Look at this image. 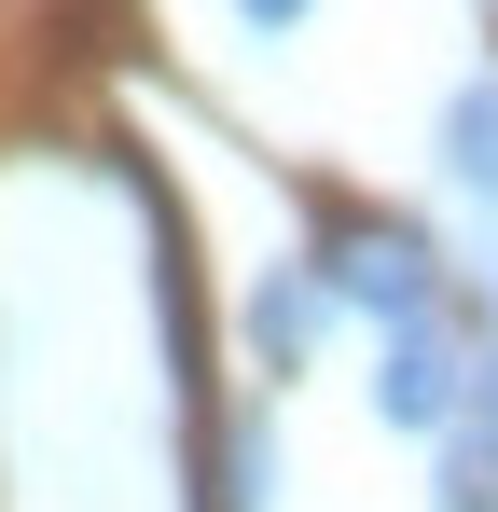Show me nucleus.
I'll return each instance as SVG.
<instances>
[{
    "instance_id": "obj_8",
    "label": "nucleus",
    "mask_w": 498,
    "mask_h": 512,
    "mask_svg": "<svg viewBox=\"0 0 498 512\" xmlns=\"http://www.w3.org/2000/svg\"><path fill=\"white\" fill-rule=\"evenodd\" d=\"M249 28H263V42H277V28H305V0H236Z\"/></svg>"
},
{
    "instance_id": "obj_5",
    "label": "nucleus",
    "mask_w": 498,
    "mask_h": 512,
    "mask_svg": "<svg viewBox=\"0 0 498 512\" xmlns=\"http://www.w3.org/2000/svg\"><path fill=\"white\" fill-rule=\"evenodd\" d=\"M277 499V416H236V443H222V512H263Z\"/></svg>"
},
{
    "instance_id": "obj_2",
    "label": "nucleus",
    "mask_w": 498,
    "mask_h": 512,
    "mask_svg": "<svg viewBox=\"0 0 498 512\" xmlns=\"http://www.w3.org/2000/svg\"><path fill=\"white\" fill-rule=\"evenodd\" d=\"M457 402H471V346L443 333V319L388 333V360H374V416H388V429H457Z\"/></svg>"
},
{
    "instance_id": "obj_7",
    "label": "nucleus",
    "mask_w": 498,
    "mask_h": 512,
    "mask_svg": "<svg viewBox=\"0 0 498 512\" xmlns=\"http://www.w3.org/2000/svg\"><path fill=\"white\" fill-rule=\"evenodd\" d=\"M457 429H471V443H485V457H498V346H485V360H471V402H457Z\"/></svg>"
},
{
    "instance_id": "obj_3",
    "label": "nucleus",
    "mask_w": 498,
    "mask_h": 512,
    "mask_svg": "<svg viewBox=\"0 0 498 512\" xmlns=\"http://www.w3.org/2000/svg\"><path fill=\"white\" fill-rule=\"evenodd\" d=\"M443 180H457L471 208H498V70L443 97Z\"/></svg>"
},
{
    "instance_id": "obj_6",
    "label": "nucleus",
    "mask_w": 498,
    "mask_h": 512,
    "mask_svg": "<svg viewBox=\"0 0 498 512\" xmlns=\"http://www.w3.org/2000/svg\"><path fill=\"white\" fill-rule=\"evenodd\" d=\"M429 512H498V457L471 443V429H443V485H429Z\"/></svg>"
},
{
    "instance_id": "obj_1",
    "label": "nucleus",
    "mask_w": 498,
    "mask_h": 512,
    "mask_svg": "<svg viewBox=\"0 0 498 512\" xmlns=\"http://www.w3.org/2000/svg\"><path fill=\"white\" fill-rule=\"evenodd\" d=\"M319 277L332 305H360V319H388V333H415L429 305H443V250L415 236V222H388V208H346V222H319Z\"/></svg>"
},
{
    "instance_id": "obj_4",
    "label": "nucleus",
    "mask_w": 498,
    "mask_h": 512,
    "mask_svg": "<svg viewBox=\"0 0 498 512\" xmlns=\"http://www.w3.org/2000/svg\"><path fill=\"white\" fill-rule=\"evenodd\" d=\"M319 319H332V291H319V277H305V263H277V277L249 291V346H263L277 374H291V360L319 346Z\"/></svg>"
}]
</instances>
